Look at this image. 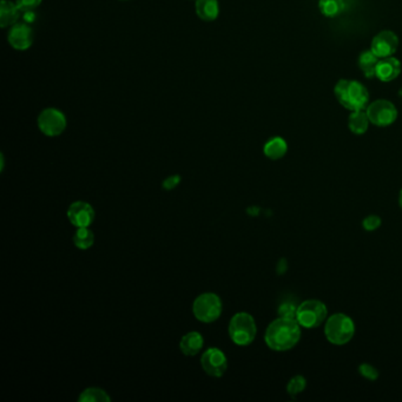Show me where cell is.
I'll list each match as a JSON object with an SVG mask.
<instances>
[{
  "mask_svg": "<svg viewBox=\"0 0 402 402\" xmlns=\"http://www.w3.org/2000/svg\"><path fill=\"white\" fill-rule=\"evenodd\" d=\"M301 337L302 327L299 325L297 318L280 316L268 325L264 341L271 351H287L297 347Z\"/></svg>",
  "mask_w": 402,
  "mask_h": 402,
  "instance_id": "cell-1",
  "label": "cell"
},
{
  "mask_svg": "<svg viewBox=\"0 0 402 402\" xmlns=\"http://www.w3.org/2000/svg\"><path fill=\"white\" fill-rule=\"evenodd\" d=\"M334 93L337 102L351 112L365 110L370 105L368 90L360 82L341 79L335 85Z\"/></svg>",
  "mask_w": 402,
  "mask_h": 402,
  "instance_id": "cell-2",
  "label": "cell"
},
{
  "mask_svg": "<svg viewBox=\"0 0 402 402\" xmlns=\"http://www.w3.org/2000/svg\"><path fill=\"white\" fill-rule=\"evenodd\" d=\"M355 322L349 315L344 313L329 315L323 325L325 337L329 344L346 346L355 335Z\"/></svg>",
  "mask_w": 402,
  "mask_h": 402,
  "instance_id": "cell-3",
  "label": "cell"
},
{
  "mask_svg": "<svg viewBox=\"0 0 402 402\" xmlns=\"http://www.w3.org/2000/svg\"><path fill=\"white\" fill-rule=\"evenodd\" d=\"M328 316L327 306L322 301L311 299L299 304L295 318L302 329H315L325 325Z\"/></svg>",
  "mask_w": 402,
  "mask_h": 402,
  "instance_id": "cell-4",
  "label": "cell"
},
{
  "mask_svg": "<svg viewBox=\"0 0 402 402\" xmlns=\"http://www.w3.org/2000/svg\"><path fill=\"white\" fill-rule=\"evenodd\" d=\"M257 335L255 318L245 311L238 313L229 322V337L238 346L245 347L252 344Z\"/></svg>",
  "mask_w": 402,
  "mask_h": 402,
  "instance_id": "cell-5",
  "label": "cell"
},
{
  "mask_svg": "<svg viewBox=\"0 0 402 402\" xmlns=\"http://www.w3.org/2000/svg\"><path fill=\"white\" fill-rule=\"evenodd\" d=\"M223 311V304L219 295L214 292H205L196 297L193 304V313L198 321L212 323L219 320Z\"/></svg>",
  "mask_w": 402,
  "mask_h": 402,
  "instance_id": "cell-6",
  "label": "cell"
},
{
  "mask_svg": "<svg viewBox=\"0 0 402 402\" xmlns=\"http://www.w3.org/2000/svg\"><path fill=\"white\" fill-rule=\"evenodd\" d=\"M37 124L41 134L48 137H57L65 131L67 127L65 115L56 108H46L43 110L38 118Z\"/></svg>",
  "mask_w": 402,
  "mask_h": 402,
  "instance_id": "cell-7",
  "label": "cell"
},
{
  "mask_svg": "<svg viewBox=\"0 0 402 402\" xmlns=\"http://www.w3.org/2000/svg\"><path fill=\"white\" fill-rule=\"evenodd\" d=\"M365 112L368 115L370 123L380 128H386L393 124L398 118V110L393 103L386 99H377L370 103Z\"/></svg>",
  "mask_w": 402,
  "mask_h": 402,
  "instance_id": "cell-8",
  "label": "cell"
},
{
  "mask_svg": "<svg viewBox=\"0 0 402 402\" xmlns=\"http://www.w3.org/2000/svg\"><path fill=\"white\" fill-rule=\"evenodd\" d=\"M201 365L209 377H221L227 372L228 358L221 349L212 347L202 355Z\"/></svg>",
  "mask_w": 402,
  "mask_h": 402,
  "instance_id": "cell-9",
  "label": "cell"
},
{
  "mask_svg": "<svg viewBox=\"0 0 402 402\" xmlns=\"http://www.w3.org/2000/svg\"><path fill=\"white\" fill-rule=\"evenodd\" d=\"M70 223L77 228H89L95 221V209L88 202H73L67 209Z\"/></svg>",
  "mask_w": 402,
  "mask_h": 402,
  "instance_id": "cell-10",
  "label": "cell"
},
{
  "mask_svg": "<svg viewBox=\"0 0 402 402\" xmlns=\"http://www.w3.org/2000/svg\"><path fill=\"white\" fill-rule=\"evenodd\" d=\"M398 46V36L389 30H384L374 37L370 45V50L379 58L391 57L396 52Z\"/></svg>",
  "mask_w": 402,
  "mask_h": 402,
  "instance_id": "cell-11",
  "label": "cell"
},
{
  "mask_svg": "<svg viewBox=\"0 0 402 402\" xmlns=\"http://www.w3.org/2000/svg\"><path fill=\"white\" fill-rule=\"evenodd\" d=\"M8 44L15 51H26L33 44V31L31 26L25 22H17L10 27L8 33Z\"/></svg>",
  "mask_w": 402,
  "mask_h": 402,
  "instance_id": "cell-12",
  "label": "cell"
},
{
  "mask_svg": "<svg viewBox=\"0 0 402 402\" xmlns=\"http://www.w3.org/2000/svg\"><path fill=\"white\" fill-rule=\"evenodd\" d=\"M400 72H401V63L391 56V57L381 58L379 60L377 70H375V77L381 82L388 83L398 78Z\"/></svg>",
  "mask_w": 402,
  "mask_h": 402,
  "instance_id": "cell-13",
  "label": "cell"
},
{
  "mask_svg": "<svg viewBox=\"0 0 402 402\" xmlns=\"http://www.w3.org/2000/svg\"><path fill=\"white\" fill-rule=\"evenodd\" d=\"M205 344V339L198 332H189L183 335L179 341V349L186 356H195L201 351Z\"/></svg>",
  "mask_w": 402,
  "mask_h": 402,
  "instance_id": "cell-14",
  "label": "cell"
},
{
  "mask_svg": "<svg viewBox=\"0 0 402 402\" xmlns=\"http://www.w3.org/2000/svg\"><path fill=\"white\" fill-rule=\"evenodd\" d=\"M195 12L203 22H214L219 18V0H195Z\"/></svg>",
  "mask_w": 402,
  "mask_h": 402,
  "instance_id": "cell-15",
  "label": "cell"
},
{
  "mask_svg": "<svg viewBox=\"0 0 402 402\" xmlns=\"http://www.w3.org/2000/svg\"><path fill=\"white\" fill-rule=\"evenodd\" d=\"M20 10L15 4V1L11 0H1V6H0V27L6 29L11 27L18 22L19 17H20Z\"/></svg>",
  "mask_w": 402,
  "mask_h": 402,
  "instance_id": "cell-16",
  "label": "cell"
},
{
  "mask_svg": "<svg viewBox=\"0 0 402 402\" xmlns=\"http://www.w3.org/2000/svg\"><path fill=\"white\" fill-rule=\"evenodd\" d=\"M288 151V144L282 137H273L264 146L266 157L273 161H278L285 157Z\"/></svg>",
  "mask_w": 402,
  "mask_h": 402,
  "instance_id": "cell-17",
  "label": "cell"
},
{
  "mask_svg": "<svg viewBox=\"0 0 402 402\" xmlns=\"http://www.w3.org/2000/svg\"><path fill=\"white\" fill-rule=\"evenodd\" d=\"M370 118L365 110L353 111L348 118V128L354 135H363L370 127Z\"/></svg>",
  "mask_w": 402,
  "mask_h": 402,
  "instance_id": "cell-18",
  "label": "cell"
},
{
  "mask_svg": "<svg viewBox=\"0 0 402 402\" xmlns=\"http://www.w3.org/2000/svg\"><path fill=\"white\" fill-rule=\"evenodd\" d=\"M380 58L372 50H365L358 57V67L367 78L375 77V70Z\"/></svg>",
  "mask_w": 402,
  "mask_h": 402,
  "instance_id": "cell-19",
  "label": "cell"
},
{
  "mask_svg": "<svg viewBox=\"0 0 402 402\" xmlns=\"http://www.w3.org/2000/svg\"><path fill=\"white\" fill-rule=\"evenodd\" d=\"M318 8L325 17L334 18L344 11V0H320Z\"/></svg>",
  "mask_w": 402,
  "mask_h": 402,
  "instance_id": "cell-20",
  "label": "cell"
},
{
  "mask_svg": "<svg viewBox=\"0 0 402 402\" xmlns=\"http://www.w3.org/2000/svg\"><path fill=\"white\" fill-rule=\"evenodd\" d=\"M73 245L81 250H88L95 243V235L89 228H78L72 238Z\"/></svg>",
  "mask_w": 402,
  "mask_h": 402,
  "instance_id": "cell-21",
  "label": "cell"
},
{
  "mask_svg": "<svg viewBox=\"0 0 402 402\" xmlns=\"http://www.w3.org/2000/svg\"><path fill=\"white\" fill-rule=\"evenodd\" d=\"M79 402H110L111 398L106 391L98 387H89L85 388L84 391H82L79 398Z\"/></svg>",
  "mask_w": 402,
  "mask_h": 402,
  "instance_id": "cell-22",
  "label": "cell"
},
{
  "mask_svg": "<svg viewBox=\"0 0 402 402\" xmlns=\"http://www.w3.org/2000/svg\"><path fill=\"white\" fill-rule=\"evenodd\" d=\"M306 388H307V379L304 375H295L287 384V393L292 398H295L301 393H304Z\"/></svg>",
  "mask_w": 402,
  "mask_h": 402,
  "instance_id": "cell-23",
  "label": "cell"
},
{
  "mask_svg": "<svg viewBox=\"0 0 402 402\" xmlns=\"http://www.w3.org/2000/svg\"><path fill=\"white\" fill-rule=\"evenodd\" d=\"M358 374L362 377H365V380L377 381L379 379V375H380L377 367L372 365V363H367V362H363V363L358 365Z\"/></svg>",
  "mask_w": 402,
  "mask_h": 402,
  "instance_id": "cell-24",
  "label": "cell"
},
{
  "mask_svg": "<svg viewBox=\"0 0 402 402\" xmlns=\"http://www.w3.org/2000/svg\"><path fill=\"white\" fill-rule=\"evenodd\" d=\"M382 219L380 216L368 215L362 221V227L365 231H375L381 227Z\"/></svg>",
  "mask_w": 402,
  "mask_h": 402,
  "instance_id": "cell-25",
  "label": "cell"
},
{
  "mask_svg": "<svg viewBox=\"0 0 402 402\" xmlns=\"http://www.w3.org/2000/svg\"><path fill=\"white\" fill-rule=\"evenodd\" d=\"M43 0H15V4L22 12L34 11L39 8Z\"/></svg>",
  "mask_w": 402,
  "mask_h": 402,
  "instance_id": "cell-26",
  "label": "cell"
},
{
  "mask_svg": "<svg viewBox=\"0 0 402 402\" xmlns=\"http://www.w3.org/2000/svg\"><path fill=\"white\" fill-rule=\"evenodd\" d=\"M299 304H292V302H285L278 308V315L283 318H295L297 315V309Z\"/></svg>",
  "mask_w": 402,
  "mask_h": 402,
  "instance_id": "cell-27",
  "label": "cell"
},
{
  "mask_svg": "<svg viewBox=\"0 0 402 402\" xmlns=\"http://www.w3.org/2000/svg\"><path fill=\"white\" fill-rule=\"evenodd\" d=\"M179 183H181V176H169V177L164 179V182H163V189L168 191L174 190V189L179 186Z\"/></svg>",
  "mask_w": 402,
  "mask_h": 402,
  "instance_id": "cell-28",
  "label": "cell"
},
{
  "mask_svg": "<svg viewBox=\"0 0 402 402\" xmlns=\"http://www.w3.org/2000/svg\"><path fill=\"white\" fill-rule=\"evenodd\" d=\"M398 207H400L402 210V189L400 190V193H398Z\"/></svg>",
  "mask_w": 402,
  "mask_h": 402,
  "instance_id": "cell-29",
  "label": "cell"
},
{
  "mask_svg": "<svg viewBox=\"0 0 402 402\" xmlns=\"http://www.w3.org/2000/svg\"><path fill=\"white\" fill-rule=\"evenodd\" d=\"M122 1H127V0H122Z\"/></svg>",
  "mask_w": 402,
  "mask_h": 402,
  "instance_id": "cell-30",
  "label": "cell"
}]
</instances>
